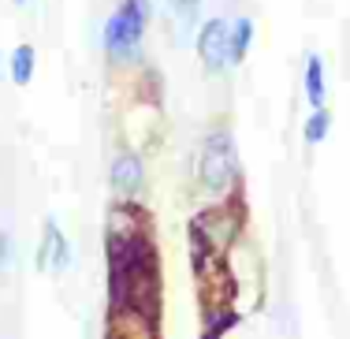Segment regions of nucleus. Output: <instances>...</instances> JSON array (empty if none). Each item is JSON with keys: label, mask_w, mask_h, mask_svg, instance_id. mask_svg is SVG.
Instances as JSON below:
<instances>
[{"label": "nucleus", "mask_w": 350, "mask_h": 339, "mask_svg": "<svg viewBox=\"0 0 350 339\" xmlns=\"http://www.w3.org/2000/svg\"><path fill=\"white\" fill-rule=\"evenodd\" d=\"M149 23V0H123L120 12L105 23V49L116 60H127L138 53V41Z\"/></svg>", "instance_id": "obj_1"}, {"label": "nucleus", "mask_w": 350, "mask_h": 339, "mask_svg": "<svg viewBox=\"0 0 350 339\" xmlns=\"http://www.w3.org/2000/svg\"><path fill=\"white\" fill-rule=\"evenodd\" d=\"M198 179H202V187L209 194L228 190V183L235 179V146H231V138L224 131L205 138L202 157H198Z\"/></svg>", "instance_id": "obj_2"}, {"label": "nucleus", "mask_w": 350, "mask_h": 339, "mask_svg": "<svg viewBox=\"0 0 350 339\" xmlns=\"http://www.w3.org/2000/svg\"><path fill=\"white\" fill-rule=\"evenodd\" d=\"M228 34L231 27L224 19H209L202 30H198V53H202V64L205 71H224V64H228Z\"/></svg>", "instance_id": "obj_3"}, {"label": "nucleus", "mask_w": 350, "mask_h": 339, "mask_svg": "<svg viewBox=\"0 0 350 339\" xmlns=\"http://www.w3.org/2000/svg\"><path fill=\"white\" fill-rule=\"evenodd\" d=\"M71 265V246L64 239V231L49 220L45 224V239H41V250H38V269H56L64 272Z\"/></svg>", "instance_id": "obj_4"}, {"label": "nucleus", "mask_w": 350, "mask_h": 339, "mask_svg": "<svg viewBox=\"0 0 350 339\" xmlns=\"http://www.w3.org/2000/svg\"><path fill=\"white\" fill-rule=\"evenodd\" d=\"M112 187L120 190V194H135V190L142 187V161H138L135 153L116 157V164H112Z\"/></svg>", "instance_id": "obj_5"}, {"label": "nucleus", "mask_w": 350, "mask_h": 339, "mask_svg": "<svg viewBox=\"0 0 350 339\" xmlns=\"http://www.w3.org/2000/svg\"><path fill=\"white\" fill-rule=\"evenodd\" d=\"M250 41H254V23L235 19V27H231V34H228V64H243Z\"/></svg>", "instance_id": "obj_6"}, {"label": "nucleus", "mask_w": 350, "mask_h": 339, "mask_svg": "<svg viewBox=\"0 0 350 339\" xmlns=\"http://www.w3.org/2000/svg\"><path fill=\"white\" fill-rule=\"evenodd\" d=\"M306 97H310L313 109H324V68L317 56L306 60Z\"/></svg>", "instance_id": "obj_7"}, {"label": "nucleus", "mask_w": 350, "mask_h": 339, "mask_svg": "<svg viewBox=\"0 0 350 339\" xmlns=\"http://www.w3.org/2000/svg\"><path fill=\"white\" fill-rule=\"evenodd\" d=\"M30 79H34V49L19 45L12 53V82H15V86H27Z\"/></svg>", "instance_id": "obj_8"}, {"label": "nucleus", "mask_w": 350, "mask_h": 339, "mask_svg": "<svg viewBox=\"0 0 350 339\" xmlns=\"http://www.w3.org/2000/svg\"><path fill=\"white\" fill-rule=\"evenodd\" d=\"M332 131V116L324 112V109H317L310 120H306V142L317 146V142H324V135Z\"/></svg>", "instance_id": "obj_9"}, {"label": "nucleus", "mask_w": 350, "mask_h": 339, "mask_svg": "<svg viewBox=\"0 0 350 339\" xmlns=\"http://www.w3.org/2000/svg\"><path fill=\"white\" fill-rule=\"evenodd\" d=\"M172 15L183 23V27H190V23L198 19V8H202V0H168Z\"/></svg>", "instance_id": "obj_10"}, {"label": "nucleus", "mask_w": 350, "mask_h": 339, "mask_svg": "<svg viewBox=\"0 0 350 339\" xmlns=\"http://www.w3.org/2000/svg\"><path fill=\"white\" fill-rule=\"evenodd\" d=\"M8 258H12V239H8L4 231H0V272L8 269Z\"/></svg>", "instance_id": "obj_11"}, {"label": "nucleus", "mask_w": 350, "mask_h": 339, "mask_svg": "<svg viewBox=\"0 0 350 339\" xmlns=\"http://www.w3.org/2000/svg\"><path fill=\"white\" fill-rule=\"evenodd\" d=\"M15 4H27V0H15Z\"/></svg>", "instance_id": "obj_12"}]
</instances>
